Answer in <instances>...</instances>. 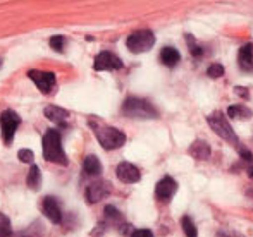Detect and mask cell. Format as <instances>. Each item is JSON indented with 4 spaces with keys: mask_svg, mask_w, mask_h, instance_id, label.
Instances as JSON below:
<instances>
[{
    "mask_svg": "<svg viewBox=\"0 0 253 237\" xmlns=\"http://www.w3.org/2000/svg\"><path fill=\"white\" fill-rule=\"evenodd\" d=\"M238 60H240V66L243 70H252L253 69V45L252 43H248V45H245V47L240 48Z\"/></svg>",
    "mask_w": 253,
    "mask_h": 237,
    "instance_id": "5bb4252c",
    "label": "cell"
},
{
    "mask_svg": "<svg viewBox=\"0 0 253 237\" xmlns=\"http://www.w3.org/2000/svg\"><path fill=\"white\" fill-rule=\"evenodd\" d=\"M186 41H188V45H190V52H191V55H193V57H200V55L203 54V50H202L200 45L195 43L193 38H191L190 34H188V36H186Z\"/></svg>",
    "mask_w": 253,
    "mask_h": 237,
    "instance_id": "cb8c5ba5",
    "label": "cell"
},
{
    "mask_svg": "<svg viewBox=\"0 0 253 237\" xmlns=\"http://www.w3.org/2000/svg\"><path fill=\"white\" fill-rule=\"evenodd\" d=\"M116 175H117V179L124 184H134L141 179V174H140V170H138V167L129 164V162H121L116 167Z\"/></svg>",
    "mask_w": 253,
    "mask_h": 237,
    "instance_id": "9c48e42d",
    "label": "cell"
},
{
    "mask_svg": "<svg viewBox=\"0 0 253 237\" xmlns=\"http://www.w3.org/2000/svg\"><path fill=\"white\" fill-rule=\"evenodd\" d=\"M28 77L37 84V88L42 91V93H50L55 86V74L53 72H42V70H30L28 72Z\"/></svg>",
    "mask_w": 253,
    "mask_h": 237,
    "instance_id": "52a82bcc",
    "label": "cell"
},
{
    "mask_svg": "<svg viewBox=\"0 0 253 237\" xmlns=\"http://www.w3.org/2000/svg\"><path fill=\"white\" fill-rule=\"evenodd\" d=\"M177 191V182L172 177H164L157 182L155 186V194L159 200H170Z\"/></svg>",
    "mask_w": 253,
    "mask_h": 237,
    "instance_id": "7c38bea8",
    "label": "cell"
},
{
    "mask_svg": "<svg viewBox=\"0 0 253 237\" xmlns=\"http://www.w3.org/2000/svg\"><path fill=\"white\" fill-rule=\"evenodd\" d=\"M17 157H19V160L24 162V164H31V165H33L35 155H33V151H31V150H19Z\"/></svg>",
    "mask_w": 253,
    "mask_h": 237,
    "instance_id": "d4e9b609",
    "label": "cell"
},
{
    "mask_svg": "<svg viewBox=\"0 0 253 237\" xmlns=\"http://www.w3.org/2000/svg\"><path fill=\"white\" fill-rule=\"evenodd\" d=\"M42 146H43V158L47 162H53V164L67 165V155L62 150V137L57 129H48L45 133L43 139H42Z\"/></svg>",
    "mask_w": 253,
    "mask_h": 237,
    "instance_id": "6da1fadb",
    "label": "cell"
},
{
    "mask_svg": "<svg viewBox=\"0 0 253 237\" xmlns=\"http://www.w3.org/2000/svg\"><path fill=\"white\" fill-rule=\"evenodd\" d=\"M90 126L95 129V136H97L103 150H117L126 143V134L123 131L116 129V127L97 126L95 122H90Z\"/></svg>",
    "mask_w": 253,
    "mask_h": 237,
    "instance_id": "3957f363",
    "label": "cell"
},
{
    "mask_svg": "<svg viewBox=\"0 0 253 237\" xmlns=\"http://www.w3.org/2000/svg\"><path fill=\"white\" fill-rule=\"evenodd\" d=\"M131 237H153V232L148 229H136L131 232Z\"/></svg>",
    "mask_w": 253,
    "mask_h": 237,
    "instance_id": "4316f807",
    "label": "cell"
},
{
    "mask_svg": "<svg viewBox=\"0 0 253 237\" xmlns=\"http://www.w3.org/2000/svg\"><path fill=\"white\" fill-rule=\"evenodd\" d=\"M227 115H229V117H234V119L245 120V119L252 117V112L248 110L247 107H243V105H233V107L227 108Z\"/></svg>",
    "mask_w": 253,
    "mask_h": 237,
    "instance_id": "d6986e66",
    "label": "cell"
},
{
    "mask_svg": "<svg viewBox=\"0 0 253 237\" xmlns=\"http://www.w3.org/2000/svg\"><path fill=\"white\" fill-rule=\"evenodd\" d=\"M26 182H28V186H30V189H33V191L40 189V186H42V172H40V169H38V165H35V164L31 165Z\"/></svg>",
    "mask_w": 253,
    "mask_h": 237,
    "instance_id": "ac0fdd59",
    "label": "cell"
},
{
    "mask_svg": "<svg viewBox=\"0 0 253 237\" xmlns=\"http://www.w3.org/2000/svg\"><path fill=\"white\" fill-rule=\"evenodd\" d=\"M234 91H236V95H241V97H245V98H247L248 97V93H247V88H234Z\"/></svg>",
    "mask_w": 253,
    "mask_h": 237,
    "instance_id": "f1b7e54d",
    "label": "cell"
},
{
    "mask_svg": "<svg viewBox=\"0 0 253 237\" xmlns=\"http://www.w3.org/2000/svg\"><path fill=\"white\" fill-rule=\"evenodd\" d=\"M188 153L193 158H197V160H207L210 157V146L205 141H195L190 146V150H188Z\"/></svg>",
    "mask_w": 253,
    "mask_h": 237,
    "instance_id": "2e32d148",
    "label": "cell"
},
{
    "mask_svg": "<svg viewBox=\"0 0 253 237\" xmlns=\"http://www.w3.org/2000/svg\"><path fill=\"white\" fill-rule=\"evenodd\" d=\"M248 175L253 177V165H252V167H248Z\"/></svg>",
    "mask_w": 253,
    "mask_h": 237,
    "instance_id": "f546056e",
    "label": "cell"
},
{
    "mask_svg": "<svg viewBox=\"0 0 253 237\" xmlns=\"http://www.w3.org/2000/svg\"><path fill=\"white\" fill-rule=\"evenodd\" d=\"M123 67V60L117 55H114L112 52H100V54L95 57L93 69L95 70H117Z\"/></svg>",
    "mask_w": 253,
    "mask_h": 237,
    "instance_id": "ba28073f",
    "label": "cell"
},
{
    "mask_svg": "<svg viewBox=\"0 0 253 237\" xmlns=\"http://www.w3.org/2000/svg\"><path fill=\"white\" fill-rule=\"evenodd\" d=\"M155 45V34L148 30L134 31L133 34H129V38L126 40V47L129 48L133 54H143L148 52Z\"/></svg>",
    "mask_w": 253,
    "mask_h": 237,
    "instance_id": "277c9868",
    "label": "cell"
},
{
    "mask_svg": "<svg viewBox=\"0 0 253 237\" xmlns=\"http://www.w3.org/2000/svg\"><path fill=\"white\" fill-rule=\"evenodd\" d=\"M83 170L86 175H100L102 174V164L95 155H88L83 162Z\"/></svg>",
    "mask_w": 253,
    "mask_h": 237,
    "instance_id": "e0dca14e",
    "label": "cell"
},
{
    "mask_svg": "<svg viewBox=\"0 0 253 237\" xmlns=\"http://www.w3.org/2000/svg\"><path fill=\"white\" fill-rule=\"evenodd\" d=\"M42 210H43L45 217L50 222H53V224H60V222H62V211H60L57 198H53V196L45 198L43 204H42Z\"/></svg>",
    "mask_w": 253,
    "mask_h": 237,
    "instance_id": "8fae6325",
    "label": "cell"
},
{
    "mask_svg": "<svg viewBox=\"0 0 253 237\" xmlns=\"http://www.w3.org/2000/svg\"><path fill=\"white\" fill-rule=\"evenodd\" d=\"M50 47L55 52H64V47H66V38L60 36V34H57V36H52L50 38Z\"/></svg>",
    "mask_w": 253,
    "mask_h": 237,
    "instance_id": "603a6c76",
    "label": "cell"
},
{
    "mask_svg": "<svg viewBox=\"0 0 253 237\" xmlns=\"http://www.w3.org/2000/svg\"><path fill=\"white\" fill-rule=\"evenodd\" d=\"M226 69H224L222 64H212V66L207 69V76L212 77V79H217V77H222Z\"/></svg>",
    "mask_w": 253,
    "mask_h": 237,
    "instance_id": "7402d4cb",
    "label": "cell"
},
{
    "mask_svg": "<svg viewBox=\"0 0 253 237\" xmlns=\"http://www.w3.org/2000/svg\"><path fill=\"white\" fill-rule=\"evenodd\" d=\"M181 60V54L174 47H164L160 52V62L167 67H174Z\"/></svg>",
    "mask_w": 253,
    "mask_h": 237,
    "instance_id": "9a60e30c",
    "label": "cell"
},
{
    "mask_svg": "<svg viewBox=\"0 0 253 237\" xmlns=\"http://www.w3.org/2000/svg\"><path fill=\"white\" fill-rule=\"evenodd\" d=\"M45 117L48 120H52V122L64 126L67 117H69V112L64 110V108H60V107H55V105H50V107L45 108Z\"/></svg>",
    "mask_w": 253,
    "mask_h": 237,
    "instance_id": "4fadbf2b",
    "label": "cell"
},
{
    "mask_svg": "<svg viewBox=\"0 0 253 237\" xmlns=\"http://www.w3.org/2000/svg\"><path fill=\"white\" fill-rule=\"evenodd\" d=\"M10 236H12V227H10L9 217L0 213V237H10Z\"/></svg>",
    "mask_w": 253,
    "mask_h": 237,
    "instance_id": "44dd1931",
    "label": "cell"
},
{
    "mask_svg": "<svg viewBox=\"0 0 253 237\" xmlns=\"http://www.w3.org/2000/svg\"><path fill=\"white\" fill-rule=\"evenodd\" d=\"M240 153H241V158H243L245 162H250V164H253V153H250V151H247V150H241Z\"/></svg>",
    "mask_w": 253,
    "mask_h": 237,
    "instance_id": "83f0119b",
    "label": "cell"
},
{
    "mask_svg": "<svg viewBox=\"0 0 253 237\" xmlns=\"http://www.w3.org/2000/svg\"><path fill=\"white\" fill-rule=\"evenodd\" d=\"M103 211H105V218H109V220H112V222L121 220V213L114 206H105V210Z\"/></svg>",
    "mask_w": 253,
    "mask_h": 237,
    "instance_id": "484cf974",
    "label": "cell"
},
{
    "mask_svg": "<svg viewBox=\"0 0 253 237\" xmlns=\"http://www.w3.org/2000/svg\"><path fill=\"white\" fill-rule=\"evenodd\" d=\"M21 124V117L16 114L14 110H5L2 115H0V127H2V136L3 141L7 144L12 143L14 134H16V129Z\"/></svg>",
    "mask_w": 253,
    "mask_h": 237,
    "instance_id": "8992f818",
    "label": "cell"
},
{
    "mask_svg": "<svg viewBox=\"0 0 253 237\" xmlns=\"http://www.w3.org/2000/svg\"><path fill=\"white\" fill-rule=\"evenodd\" d=\"M181 227H183L184 234L186 237H197L198 232H197V227H195L193 220H191L190 217H183L181 218Z\"/></svg>",
    "mask_w": 253,
    "mask_h": 237,
    "instance_id": "ffe728a7",
    "label": "cell"
},
{
    "mask_svg": "<svg viewBox=\"0 0 253 237\" xmlns=\"http://www.w3.org/2000/svg\"><path fill=\"white\" fill-rule=\"evenodd\" d=\"M207 122H209V126L212 127L213 131H215L217 136L224 137L226 141L236 144V146L240 144V141H238V137H236V134H234L233 127H231V124L227 122V119L224 117L222 114H219V112H217V114L209 115V117H207Z\"/></svg>",
    "mask_w": 253,
    "mask_h": 237,
    "instance_id": "5b68a950",
    "label": "cell"
},
{
    "mask_svg": "<svg viewBox=\"0 0 253 237\" xmlns=\"http://www.w3.org/2000/svg\"><path fill=\"white\" fill-rule=\"evenodd\" d=\"M110 191H112V187H110L109 182H105V180H98V182H93L88 186L86 189V200L88 203H98L100 200H103L105 196H109Z\"/></svg>",
    "mask_w": 253,
    "mask_h": 237,
    "instance_id": "30bf717a",
    "label": "cell"
},
{
    "mask_svg": "<svg viewBox=\"0 0 253 237\" xmlns=\"http://www.w3.org/2000/svg\"><path fill=\"white\" fill-rule=\"evenodd\" d=\"M123 114L131 119H155L157 110L155 107L145 98L129 97L123 103Z\"/></svg>",
    "mask_w": 253,
    "mask_h": 237,
    "instance_id": "7a4b0ae2",
    "label": "cell"
},
{
    "mask_svg": "<svg viewBox=\"0 0 253 237\" xmlns=\"http://www.w3.org/2000/svg\"><path fill=\"white\" fill-rule=\"evenodd\" d=\"M224 237H227V236H224ZM233 237H241V236H233Z\"/></svg>",
    "mask_w": 253,
    "mask_h": 237,
    "instance_id": "4dcf8cb0",
    "label": "cell"
}]
</instances>
